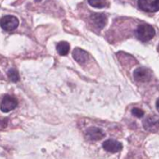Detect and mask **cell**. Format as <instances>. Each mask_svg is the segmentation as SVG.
<instances>
[{
	"label": "cell",
	"instance_id": "6da1fadb",
	"mask_svg": "<svg viewBox=\"0 0 159 159\" xmlns=\"http://www.w3.org/2000/svg\"><path fill=\"white\" fill-rule=\"evenodd\" d=\"M137 39L142 42H148L155 36V30L149 24H141L135 30Z\"/></svg>",
	"mask_w": 159,
	"mask_h": 159
},
{
	"label": "cell",
	"instance_id": "7a4b0ae2",
	"mask_svg": "<svg viewBox=\"0 0 159 159\" xmlns=\"http://www.w3.org/2000/svg\"><path fill=\"white\" fill-rule=\"evenodd\" d=\"M19 26V20L16 16L7 15L0 20V26L6 31H12Z\"/></svg>",
	"mask_w": 159,
	"mask_h": 159
},
{
	"label": "cell",
	"instance_id": "3957f363",
	"mask_svg": "<svg viewBox=\"0 0 159 159\" xmlns=\"http://www.w3.org/2000/svg\"><path fill=\"white\" fill-rule=\"evenodd\" d=\"M138 7L147 12L159 11V0H138Z\"/></svg>",
	"mask_w": 159,
	"mask_h": 159
},
{
	"label": "cell",
	"instance_id": "277c9868",
	"mask_svg": "<svg viewBox=\"0 0 159 159\" xmlns=\"http://www.w3.org/2000/svg\"><path fill=\"white\" fill-rule=\"evenodd\" d=\"M17 105H18V102L15 97L9 95H6L2 100L0 110L3 113H9L16 109Z\"/></svg>",
	"mask_w": 159,
	"mask_h": 159
},
{
	"label": "cell",
	"instance_id": "5b68a950",
	"mask_svg": "<svg viewBox=\"0 0 159 159\" xmlns=\"http://www.w3.org/2000/svg\"><path fill=\"white\" fill-rule=\"evenodd\" d=\"M144 130L151 133H157L159 131V117L156 116H150L143 121Z\"/></svg>",
	"mask_w": 159,
	"mask_h": 159
},
{
	"label": "cell",
	"instance_id": "8992f818",
	"mask_svg": "<svg viewBox=\"0 0 159 159\" xmlns=\"http://www.w3.org/2000/svg\"><path fill=\"white\" fill-rule=\"evenodd\" d=\"M134 78L138 82H148L152 79V72L149 69L146 68H138L134 71Z\"/></svg>",
	"mask_w": 159,
	"mask_h": 159
},
{
	"label": "cell",
	"instance_id": "52a82bcc",
	"mask_svg": "<svg viewBox=\"0 0 159 159\" xmlns=\"http://www.w3.org/2000/svg\"><path fill=\"white\" fill-rule=\"evenodd\" d=\"M102 148L107 152L116 153L123 149V144L120 142L114 139H109L102 143Z\"/></svg>",
	"mask_w": 159,
	"mask_h": 159
},
{
	"label": "cell",
	"instance_id": "ba28073f",
	"mask_svg": "<svg viewBox=\"0 0 159 159\" xmlns=\"http://www.w3.org/2000/svg\"><path fill=\"white\" fill-rule=\"evenodd\" d=\"M86 136L91 141H99L105 137V132L99 127H92L86 130Z\"/></svg>",
	"mask_w": 159,
	"mask_h": 159
},
{
	"label": "cell",
	"instance_id": "9c48e42d",
	"mask_svg": "<svg viewBox=\"0 0 159 159\" xmlns=\"http://www.w3.org/2000/svg\"><path fill=\"white\" fill-rule=\"evenodd\" d=\"M90 19L95 26L99 30L102 29L107 23V17L104 13H93L90 16Z\"/></svg>",
	"mask_w": 159,
	"mask_h": 159
},
{
	"label": "cell",
	"instance_id": "30bf717a",
	"mask_svg": "<svg viewBox=\"0 0 159 159\" xmlns=\"http://www.w3.org/2000/svg\"><path fill=\"white\" fill-rule=\"evenodd\" d=\"M72 57L79 64H85L89 58L88 52L79 48H75L72 52Z\"/></svg>",
	"mask_w": 159,
	"mask_h": 159
},
{
	"label": "cell",
	"instance_id": "8fae6325",
	"mask_svg": "<svg viewBox=\"0 0 159 159\" xmlns=\"http://www.w3.org/2000/svg\"><path fill=\"white\" fill-rule=\"evenodd\" d=\"M57 51L60 55L65 56L68 54L70 51V45L66 41H61L57 45Z\"/></svg>",
	"mask_w": 159,
	"mask_h": 159
},
{
	"label": "cell",
	"instance_id": "7c38bea8",
	"mask_svg": "<svg viewBox=\"0 0 159 159\" xmlns=\"http://www.w3.org/2000/svg\"><path fill=\"white\" fill-rule=\"evenodd\" d=\"M7 75L11 82H17L20 81V75H19V72L17 71V70L14 69V68H10L8 71Z\"/></svg>",
	"mask_w": 159,
	"mask_h": 159
},
{
	"label": "cell",
	"instance_id": "4fadbf2b",
	"mask_svg": "<svg viewBox=\"0 0 159 159\" xmlns=\"http://www.w3.org/2000/svg\"><path fill=\"white\" fill-rule=\"evenodd\" d=\"M88 2L91 6L98 9H102L107 6V2L105 0H88Z\"/></svg>",
	"mask_w": 159,
	"mask_h": 159
},
{
	"label": "cell",
	"instance_id": "5bb4252c",
	"mask_svg": "<svg viewBox=\"0 0 159 159\" xmlns=\"http://www.w3.org/2000/svg\"><path fill=\"white\" fill-rule=\"evenodd\" d=\"M131 113H132V114L134 115V116H136V117H138V118L143 117V116H144V110H142L141 109H140V108H137V107L132 109Z\"/></svg>",
	"mask_w": 159,
	"mask_h": 159
},
{
	"label": "cell",
	"instance_id": "9a60e30c",
	"mask_svg": "<svg viewBox=\"0 0 159 159\" xmlns=\"http://www.w3.org/2000/svg\"><path fill=\"white\" fill-rule=\"evenodd\" d=\"M155 106H156V109H157V110H158V112L159 113V98L158 99H157L156 103H155Z\"/></svg>",
	"mask_w": 159,
	"mask_h": 159
},
{
	"label": "cell",
	"instance_id": "2e32d148",
	"mask_svg": "<svg viewBox=\"0 0 159 159\" xmlns=\"http://www.w3.org/2000/svg\"><path fill=\"white\" fill-rule=\"evenodd\" d=\"M34 1H35L36 2H40L41 1V0H34Z\"/></svg>",
	"mask_w": 159,
	"mask_h": 159
},
{
	"label": "cell",
	"instance_id": "e0dca14e",
	"mask_svg": "<svg viewBox=\"0 0 159 159\" xmlns=\"http://www.w3.org/2000/svg\"><path fill=\"white\" fill-rule=\"evenodd\" d=\"M158 51L159 52V44H158Z\"/></svg>",
	"mask_w": 159,
	"mask_h": 159
}]
</instances>
